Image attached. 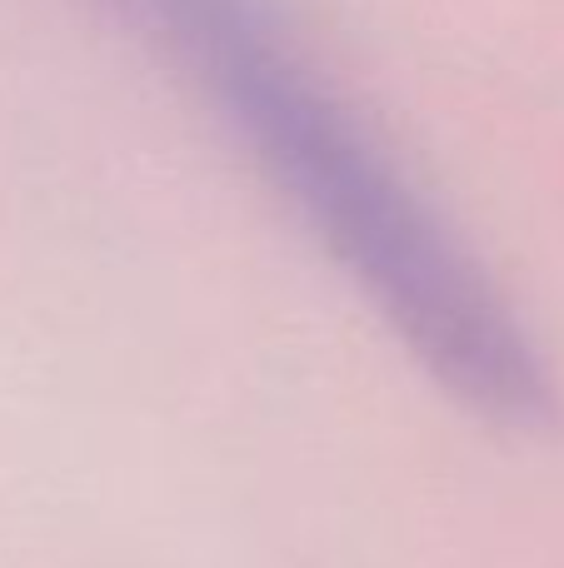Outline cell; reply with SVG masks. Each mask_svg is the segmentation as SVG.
<instances>
[{
    "instance_id": "cell-1",
    "label": "cell",
    "mask_w": 564,
    "mask_h": 568,
    "mask_svg": "<svg viewBox=\"0 0 564 568\" xmlns=\"http://www.w3.org/2000/svg\"><path fill=\"white\" fill-rule=\"evenodd\" d=\"M210 100L430 379L505 429H550L560 394L530 329L270 0H115Z\"/></svg>"
}]
</instances>
